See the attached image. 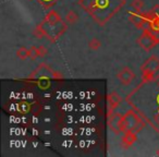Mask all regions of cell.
Instances as JSON below:
<instances>
[{"mask_svg": "<svg viewBox=\"0 0 159 157\" xmlns=\"http://www.w3.org/2000/svg\"><path fill=\"white\" fill-rule=\"evenodd\" d=\"M48 50L45 46H39L38 47V53H39V57H44V56L47 55Z\"/></svg>", "mask_w": 159, "mask_h": 157, "instance_id": "5bb4252c", "label": "cell"}, {"mask_svg": "<svg viewBox=\"0 0 159 157\" xmlns=\"http://www.w3.org/2000/svg\"><path fill=\"white\" fill-rule=\"evenodd\" d=\"M60 22H61V18L56 11H50L45 18V23L49 25H56Z\"/></svg>", "mask_w": 159, "mask_h": 157, "instance_id": "52a82bcc", "label": "cell"}, {"mask_svg": "<svg viewBox=\"0 0 159 157\" xmlns=\"http://www.w3.org/2000/svg\"><path fill=\"white\" fill-rule=\"evenodd\" d=\"M37 57H39V53H38V47H31L30 48V58L32 60H35Z\"/></svg>", "mask_w": 159, "mask_h": 157, "instance_id": "7c38bea8", "label": "cell"}, {"mask_svg": "<svg viewBox=\"0 0 159 157\" xmlns=\"http://www.w3.org/2000/svg\"><path fill=\"white\" fill-rule=\"evenodd\" d=\"M121 102H122V97L118 93H116V92H111L108 95V104L111 109L118 107Z\"/></svg>", "mask_w": 159, "mask_h": 157, "instance_id": "8992f818", "label": "cell"}, {"mask_svg": "<svg viewBox=\"0 0 159 157\" xmlns=\"http://www.w3.org/2000/svg\"><path fill=\"white\" fill-rule=\"evenodd\" d=\"M100 46H102V42L96 37L92 38V39L89 42V47L91 49H93V50H97Z\"/></svg>", "mask_w": 159, "mask_h": 157, "instance_id": "30bf717a", "label": "cell"}, {"mask_svg": "<svg viewBox=\"0 0 159 157\" xmlns=\"http://www.w3.org/2000/svg\"><path fill=\"white\" fill-rule=\"evenodd\" d=\"M137 43H139V45L143 49H145V50H150V49H152L157 45L158 39H157L152 34H150L149 32L145 31L139 36V38L137 39Z\"/></svg>", "mask_w": 159, "mask_h": 157, "instance_id": "7a4b0ae2", "label": "cell"}, {"mask_svg": "<svg viewBox=\"0 0 159 157\" xmlns=\"http://www.w3.org/2000/svg\"><path fill=\"white\" fill-rule=\"evenodd\" d=\"M77 20H79V16H77L73 10H70V11L66 13V21L69 23V24H74V23L77 22Z\"/></svg>", "mask_w": 159, "mask_h": 157, "instance_id": "9c48e42d", "label": "cell"}, {"mask_svg": "<svg viewBox=\"0 0 159 157\" xmlns=\"http://www.w3.org/2000/svg\"><path fill=\"white\" fill-rule=\"evenodd\" d=\"M132 8L136 12H141L144 8V1L143 0H133L132 1Z\"/></svg>", "mask_w": 159, "mask_h": 157, "instance_id": "8fae6325", "label": "cell"}, {"mask_svg": "<svg viewBox=\"0 0 159 157\" xmlns=\"http://www.w3.org/2000/svg\"><path fill=\"white\" fill-rule=\"evenodd\" d=\"M117 77L119 82L123 85H129L133 82V80L135 79V74L133 72L132 69L128 68V67H124L121 70L119 71V73L117 74Z\"/></svg>", "mask_w": 159, "mask_h": 157, "instance_id": "3957f363", "label": "cell"}, {"mask_svg": "<svg viewBox=\"0 0 159 157\" xmlns=\"http://www.w3.org/2000/svg\"><path fill=\"white\" fill-rule=\"evenodd\" d=\"M136 134L134 133V131H128L125 132L124 136L122 137V144H123L124 147H129V146L133 145L136 141Z\"/></svg>", "mask_w": 159, "mask_h": 157, "instance_id": "5b68a950", "label": "cell"}, {"mask_svg": "<svg viewBox=\"0 0 159 157\" xmlns=\"http://www.w3.org/2000/svg\"><path fill=\"white\" fill-rule=\"evenodd\" d=\"M34 35H35L37 38H43L45 36L44 29H43V27H40V26H37L35 30H34Z\"/></svg>", "mask_w": 159, "mask_h": 157, "instance_id": "4fadbf2b", "label": "cell"}, {"mask_svg": "<svg viewBox=\"0 0 159 157\" xmlns=\"http://www.w3.org/2000/svg\"><path fill=\"white\" fill-rule=\"evenodd\" d=\"M16 57L21 60H25L26 58H30V49H26L25 47H20L16 50Z\"/></svg>", "mask_w": 159, "mask_h": 157, "instance_id": "ba28073f", "label": "cell"}, {"mask_svg": "<svg viewBox=\"0 0 159 157\" xmlns=\"http://www.w3.org/2000/svg\"><path fill=\"white\" fill-rule=\"evenodd\" d=\"M156 155H157V156H159V150H157V152H156Z\"/></svg>", "mask_w": 159, "mask_h": 157, "instance_id": "9a60e30c", "label": "cell"}, {"mask_svg": "<svg viewBox=\"0 0 159 157\" xmlns=\"http://www.w3.org/2000/svg\"><path fill=\"white\" fill-rule=\"evenodd\" d=\"M159 69V60H157L155 57H152L149 60L145 62V64L143 66L142 70H143L144 75L146 76H152L155 75L157 72V70Z\"/></svg>", "mask_w": 159, "mask_h": 157, "instance_id": "277c9868", "label": "cell"}, {"mask_svg": "<svg viewBox=\"0 0 159 157\" xmlns=\"http://www.w3.org/2000/svg\"><path fill=\"white\" fill-rule=\"evenodd\" d=\"M139 117L132 111H129L124 116H121L119 121V131L120 132H128V131H136L139 129Z\"/></svg>", "mask_w": 159, "mask_h": 157, "instance_id": "6da1fadb", "label": "cell"}]
</instances>
